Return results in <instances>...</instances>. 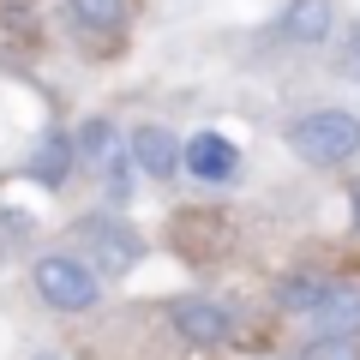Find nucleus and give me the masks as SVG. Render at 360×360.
I'll return each instance as SVG.
<instances>
[{
  "label": "nucleus",
  "mask_w": 360,
  "mask_h": 360,
  "mask_svg": "<svg viewBox=\"0 0 360 360\" xmlns=\"http://www.w3.org/2000/svg\"><path fill=\"white\" fill-rule=\"evenodd\" d=\"M72 252H90L84 264L103 276V283H115V276H132V270L144 264V234L132 229L120 210H90V217L72 222Z\"/></svg>",
  "instance_id": "nucleus-1"
},
{
  "label": "nucleus",
  "mask_w": 360,
  "mask_h": 360,
  "mask_svg": "<svg viewBox=\"0 0 360 360\" xmlns=\"http://www.w3.org/2000/svg\"><path fill=\"white\" fill-rule=\"evenodd\" d=\"M288 150L312 168H336L360 150V115L354 108H312V115L288 120Z\"/></svg>",
  "instance_id": "nucleus-2"
},
{
  "label": "nucleus",
  "mask_w": 360,
  "mask_h": 360,
  "mask_svg": "<svg viewBox=\"0 0 360 360\" xmlns=\"http://www.w3.org/2000/svg\"><path fill=\"white\" fill-rule=\"evenodd\" d=\"M30 288H37V300L49 312H90L103 300V276L72 252H42L30 264Z\"/></svg>",
  "instance_id": "nucleus-3"
},
{
  "label": "nucleus",
  "mask_w": 360,
  "mask_h": 360,
  "mask_svg": "<svg viewBox=\"0 0 360 360\" xmlns=\"http://www.w3.org/2000/svg\"><path fill=\"white\" fill-rule=\"evenodd\" d=\"M168 246H174L186 264H217L234 252V222L217 205H186L168 217Z\"/></svg>",
  "instance_id": "nucleus-4"
},
{
  "label": "nucleus",
  "mask_w": 360,
  "mask_h": 360,
  "mask_svg": "<svg viewBox=\"0 0 360 360\" xmlns=\"http://www.w3.org/2000/svg\"><path fill=\"white\" fill-rule=\"evenodd\" d=\"M168 330H174L186 348H222V342L234 336V319H229L222 300L180 295V300H168Z\"/></svg>",
  "instance_id": "nucleus-5"
},
{
  "label": "nucleus",
  "mask_w": 360,
  "mask_h": 360,
  "mask_svg": "<svg viewBox=\"0 0 360 360\" xmlns=\"http://www.w3.org/2000/svg\"><path fill=\"white\" fill-rule=\"evenodd\" d=\"M180 168L193 180H205V186H229V180H240V150L222 132H193L180 144Z\"/></svg>",
  "instance_id": "nucleus-6"
},
{
  "label": "nucleus",
  "mask_w": 360,
  "mask_h": 360,
  "mask_svg": "<svg viewBox=\"0 0 360 360\" xmlns=\"http://www.w3.org/2000/svg\"><path fill=\"white\" fill-rule=\"evenodd\" d=\"M127 156L144 180H174L180 174V139L162 127V120H144V127L127 132Z\"/></svg>",
  "instance_id": "nucleus-7"
},
{
  "label": "nucleus",
  "mask_w": 360,
  "mask_h": 360,
  "mask_svg": "<svg viewBox=\"0 0 360 360\" xmlns=\"http://www.w3.org/2000/svg\"><path fill=\"white\" fill-rule=\"evenodd\" d=\"M72 168H78V150H72V132L49 127V132H42V144H37V156H30V180H37L42 193H60L66 180H72Z\"/></svg>",
  "instance_id": "nucleus-8"
},
{
  "label": "nucleus",
  "mask_w": 360,
  "mask_h": 360,
  "mask_svg": "<svg viewBox=\"0 0 360 360\" xmlns=\"http://www.w3.org/2000/svg\"><path fill=\"white\" fill-rule=\"evenodd\" d=\"M312 324L319 336H360V283H330L312 307Z\"/></svg>",
  "instance_id": "nucleus-9"
},
{
  "label": "nucleus",
  "mask_w": 360,
  "mask_h": 360,
  "mask_svg": "<svg viewBox=\"0 0 360 360\" xmlns=\"http://www.w3.org/2000/svg\"><path fill=\"white\" fill-rule=\"evenodd\" d=\"M132 18V0H72V25L84 42H120Z\"/></svg>",
  "instance_id": "nucleus-10"
},
{
  "label": "nucleus",
  "mask_w": 360,
  "mask_h": 360,
  "mask_svg": "<svg viewBox=\"0 0 360 360\" xmlns=\"http://www.w3.org/2000/svg\"><path fill=\"white\" fill-rule=\"evenodd\" d=\"M330 30H336V6L330 0H288L283 6V37L300 42V49H319Z\"/></svg>",
  "instance_id": "nucleus-11"
},
{
  "label": "nucleus",
  "mask_w": 360,
  "mask_h": 360,
  "mask_svg": "<svg viewBox=\"0 0 360 360\" xmlns=\"http://www.w3.org/2000/svg\"><path fill=\"white\" fill-rule=\"evenodd\" d=\"M324 288H330V276H319V270H288L283 283H276V312L312 319V307L324 300Z\"/></svg>",
  "instance_id": "nucleus-12"
},
{
  "label": "nucleus",
  "mask_w": 360,
  "mask_h": 360,
  "mask_svg": "<svg viewBox=\"0 0 360 360\" xmlns=\"http://www.w3.org/2000/svg\"><path fill=\"white\" fill-rule=\"evenodd\" d=\"M115 144H120V127H115L108 115L84 120V127L72 132V150H78V162H84V168H103V156L115 150Z\"/></svg>",
  "instance_id": "nucleus-13"
},
{
  "label": "nucleus",
  "mask_w": 360,
  "mask_h": 360,
  "mask_svg": "<svg viewBox=\"0 0 360 360\" xmlns=\"http://www.w3.org/2000/svg\"><path fill=\"white\" fill-rule=\"evenodd\" d=\"M300 360H360V336H312Z\"/></svg>",
  "instance_id": "nucleus-14"
},
{
  "label": "nucleus",
  "mask_w": 360,
  "mask_h": 360,
  "mask_svg": "<svg viewBox=\"0 0 360 360\" xmlns=\"http://www.w3.org/2000/svg\"><path fill=\"white\" fill-rule=\"evenodd\" d=\"M336 72H342V78H360V18L342 30V49H336Z\"/></svg>",
  "instance_id": "nucleus-15"
},
{
  "label": "nucleus",
  "mask_w": 360,
  "mask_h": 360,
  "mask_svg": "<svg viewBox=\"0 0 360 360\" xmlns=\"http://www.w3.org/2000/svg\"><path fill=\"white\" fill-rule=\"evenodd\" d=\"M0 25H13L25 42H37V25H30V6H25V0H6V6H0Z\"/></svg>",
  "instance_id": "nucleus-16"
},
{
  "label": "nucleus",
  "mask_w": 360,
  "mask_h": 360,
  "mask_svg": "<svg viewBox=\"0 0 360 360\" xmlns=\"http://www.w3.org/2000/svg\"><path fill=\"white\" fill-rule=\"evenodd\" d=\"M354 229H360V186H354Z\"/></svg>",
  "instance_id": "nucleus-17"
}]
</instances>
